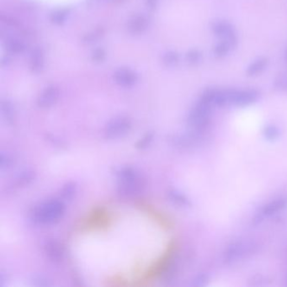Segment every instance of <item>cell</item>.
Returning a JSON list of instances; mask_svg holds the SVG:
<instances>
[{
  "instance_id": "16",
  "label": "cell",
  "mask_w": 287,
  "mask_h": 287,
  "mask_svg": "<svg viewBox=\"0 0 287 287\" xmlns=\"http://www.w3.org/2000/svg\"><path fill=\"white\" fill-rule=\"evenodd\" d=\"M162 61L167 67H174L179 63V56L176 52H168L163 56Z\"/></svg>"
},
{
  "instance_id": "25",
  "label": "cell",
  "mask_w": 287,
  "mask_h": 287,
  "mask_svg": "<svg viewBox=\"0 0 287 287\" xmlns=\"http://www.w3.org/2000/svg\"><path fill=\"white\" fill-rule=\"evenodd\" d=\"M146 1H147V5H148L149 9H155L157 3H158V0H146Z\"/></svg>"
},
{
  "instance_id": "5",
  "label": "cell",
  "mask_w": 287,
  "mask_h": 287,
  "mask_svg": "<svg viewBox=\"0 0 287 287\" xmlns=\"http://www.w3.org/2000/svg\"><path fill=\"white\" fill-rule=\"evenodd\" d=\"M287 206V198L279 197L275 200H271L270 202L265 204L262 208L256 213L254 222L255 223H258L262 221L265 220L267 218H271L275 215L278 214Z\"/></svg>"
},
{
  "instance_id": "15",
  "label": "cell",
  "mask_w": 287,
  "mask_h": 287,
  "mask_svg": "<svg viewBox=\"0 0 287 287\" xmlns=\"http://www.w3.org/2000/svg\"><path fill=\"white\" fill-rule=\"evenodd\" d=\"M68 11L67 9H58L51 15V21L56 25H61L66 20Z\"/></svg>"
},
{
  "instance_id": "18",
  "label": "cell",
  "mask_w": 287,
  "mask_h": 287,
  "mask_svg": "<svg viewBox=\"0 0 287 287\" xmlns=\"http://www.w3.org/2000/svg\"><path fill=\"white\" fill-rule=\"evenodd\" d=\"M232 47L227 41H222L217 47H215L214 53L218 57H222V56L226 55Z\"/></svg>"
},
{
  "instance_id": "6",
  "label": "cell",
  "mask_w": 287,
  "mask_h": 287,
  "mask_svg": "<svg viewBox=\"0 0 287 287\" xmlns=\"http://www.w3.org/2000/svg\"><path fill=\"white\" fill-rule=\"evenodd\" d=\"M212 31L215 35L222 38L223 41H227L232 47L237 43V36L234 29L226 21H218L213 24Z\"/></svg>"
},
{
  "instance_id": "13",
  "label": "cell",
  "mask_w": 287,
  "mask_h": 287,
  "mask_svg": "<svg viewBox=\"0 0 287 287\" xmlns=\"http://www.w3.org/2000/svg\"><path fill=\"white\" fill-rule=\"evenodd\" d=\"M1 110L3 113V117L6 121H8L9 123H12L15 119V110L13 104L8 100H4L1 104Z\"/></svg>"
},
{
  "instance_id": "12",
  "label": "cell",
  "mask_w": 287,
  "mask_h": 287,
  "mask_svg": "<svg viewBox=\"0 0 287 287\" xmlns=\"http://www.w3.org/2000/svg\"><path fill=\"white\" fill-rule=\"evenodd\" d=\"M268 64V59L266 58H261L258 60L250 64V67L247 70V74L249 76H255L262 73Z\"/></svg>"
},
{
  "instance_id": "2",
  "label": "cell",
  "mask_w": 287,
  "mask_h": 287,
  "mask_svg": "<svg viewBox=\"0 0 287 287\" xmlns=\"http://www.w3.org/2000/svg\"><path fill=\"white\" fill-rule=\"evenodd\" d=\"M117 186L120 194L125 197H132L142 193L145 187V180L132 167H122L116 172Z\"/></svg>"
},
{
  "instance_id": "3",
  "label": "cell",
  "mask_w": 287,
  "mask_h": 287,
  "mask_svg": "<svg viewBox=\"0 0 287 287\" xmlns=\"http://www.w3.org/2000/svg\"><path fill=\"white\" fill-rule=\"evenodd\" d=\"M212 107V104L202 99H200V101L194 105L187 120L192 132L200 133L206 130L211 120Z\"/></svg>"
},
{
  "instance_id": "23",
  "label": "cell",
  "mask_w": 287,
  "mask_h": 287,
  "mask_svg": "<svg viewBox=\"0 0 287 287\" xmlns=\"http://www.w3.org/2000/svg\"><path fill=\"white\" fill-rule=\"evenodd\" d=\"M153 138H154V135L152 134H147L142 139H141L139 143H138V148H141V149H143V148H147L148 145H150L152 141H153Z\"/></svg>"
},
{
  "instance_id": "24",
  "label": "cell",
  "mask_w": 287,
  "mask_h": 287,
  "mask_svg": "<svg viewBox=\"0 0 287 287\" xmlns=\"http://www.w3.org/2000/svg\"><path fill=\"white\" fill-rule=\"evenodd\" d=\"M12 164V159L8 155H3L1 156V166L2 168H8Z\"/></svg>"
},
{
  "instance_id": "17",
  "label": "cell",
  "mask_w": 287,
  "mask_h": 287,
  "mask_svg": "<svg viewBox=\"0 0 287 287\" xmlns=\"http://www.w3.org/2000/svg\"><path fill=\"white\" fill-rule=\"evenodd\" d=\"M77 191L74 183H67L62 190V196L65 199H71Z\"/></svg>"
},
{
  "instance_id": "9",
  "label": "cell",
  "mask_w": 287,
  "mask_h": 287,
  "mask_svg": "<svg viewBox=\"0 0 287 287\" xmlns=\"http://www.w3.org/2000/svg\"><path fill=\"white\" fill-rule=\"evenodd\" d=\"M44 250L47 257L55 263H59L64 258V248L58 242L54 240L47 241L44 245Z\"/></svg>"
},
{
  "instance_id": "11",
  "label": "cell",
  "mask_w": 287,
  "mask_h": 287,
  "mask_svg": "<svg viewBox=\"0 0 287 287\" xmlns=\"http://www.w3.org/2000/svg\"><path fill=\"white\" fill-rule=\"evenodd\" d=\"M148 21L143 15H135L130 19L128 24V29L132 34H140L145 31Z\"/></svg>"
},
{
  "instance_id": "14",
  "label": "cell",
  "mask_w": 287,
  "mask_h": 287,
  "mask_svg": "<svg viewBox=\"0 0 287 287\" xmlns=\"http://www.w3.org/2000/svg\"><path fill=\"white\" fill-rule=\"evenodd\" d=\"M280 129L276 126L270 125L265 127L263 131L264 138H266L268 141H275L278 139L280 136Z\"/></svg>"
},
{
  "instance_id": "10",
  "label": "cell",
  "mask_w": 287,
  "mask_h": 287,
  "mask_svg": "<svg viewBox=\"0 0 287 287\" xmlns=\"http://www.w3.org/2000/svg\"><path fill=\"white\" fill-rule=\"evenodd\" d=\"M44 66V58L42 51L39 48L33 50L30 58V68L33 73L41 72Z\"/></svg>"
},
{
  "instance_id": "19",
  "label": "cell",
  "mask_w": 287,
  "mask_h": 287,
  "mask_svg": "<svg viewBox=\"0 0 287 287\" xmlns=\"http://www.w3.org/2000/svg\"><path fill=\"white\" fill-rule=\"evenodd\" d=\"M8 49L13 53H21L25 50V45L20 40H11L8 43Z\"/></svg>"
},
{
  "instance_id": "4",
  "label": "cell",
  "mask_w": 287,
  "mask_h": 287,
  "mask_svg": "<svg viewBox=\"0 0 287 287\" xmlns=\"http://www.w3.org/2000/svg\"><path fill=\"white\" fill-rule=\"evenodd\" d=\"M131 121L127 116H117L108 122L104 130L108 139H120L127 136L131 129Z\"/></svg>"
},
{
  "instance_id": "26",
  "label": "cell",
  "mask_w": 287,
  "mask_h": 287,
  "mask_svg": "<svg viewBox=\"0 0 287 287\" xmlns=\"http://www.w3.org/2000/svg\"><path fill=\"white\" fill-rule=\"evenodd\" d=\"M286 58H287V56H286Z\"/></svg>"
},
{
  "instance_id": "22",
  "label": "cell",
  "mask_w": 287,
  "mask_h": 287,
  "mask_svg": "<svg viewBox=\"0 0 287 287\" xmlns=\"http://www.w3.org/2000/svg\"><path fill=\"white\" fill-rule=\"evenodd\" d=\"M105 58V52L102 48L95 50L92 53V59L96 62H102Z\"/></svg>"
},
{
  "instance_id": "21",
  "label": "cell",
  "mask_w": 287,
  "mask_h": 287,
  "mask_svg": "<svg viewBox=\"0 0 287 287\" xmlns=\"http://www.w3.org/2000/svg\"><path fill=\"white\" fill-rule=\"evenodd\" d=\"M169 194H170V197H171L172 200L176 201V203L182 205V206L183 205H187V200H186L184 195L180 194L179 192L173 191L169 193Z\"/></svg>"
},
{
  "instance_id": "7",
  "label": "cell",
  "mask_w": 287,
  "mask_h": 287,
  "mask_svg": "<svg viewBox=\"0 0 287 287\" xmlns=\"http://www.w3.org/2000/svg\"><path fill=\"white\" fill-rule=\"evenodd\" d=\"M59 96L60 90L55 85L46 88L38 97V105L44 109L52 107L58 101Z\"/></svg>"
},
{
  "instance_id": "8",
  "label": "cell",
  "mask_w": 287,
  "mask_h": 287,
  "mask_svg": "<svg viewBox=\"0 0 287 287\" xmlns=\"http://www.w3.org/2000/svg\"><path fill=\"white\" fill-rule=\"evenodd\" d=\"M114 79L120 86L130 87L137 81V75L128 68H120L114 73Z\"/></svg>"
},
{
  "instance_id": "20",
  "label": "cell",
  "mask_w": 287,
  "mask_h": 287,
  "mask_svg": "<svg viewBox=\"0 0 287 287\" xmlns=\"http://www.w3.org/2000/svg\"><path fill=\"white\" fill-rule=\"evenodd\" d=\"M200 59H201V54L197 50H191L186 55V60L188 62V64L191 65L197 64L200 61Z\"/></svg>"
},
{
  "instance_id": "1",
  "label": "cell",
  "mask_w": 287,
  "mask_h": 287,
  "mask_svg": "<svg viewBox=\"0 0 287 287\" xmlns=\"http://www.w3.org/2000/svg\"><path fill=\"white\" fill-rule=\"evenodd\" d=\"M66 207L64 201L58 199L46 200L35 206L31 213L34 223L41 226H51L63 219Z\"/></svg>"
}]
</instances>
